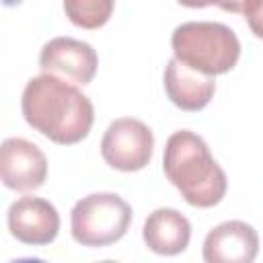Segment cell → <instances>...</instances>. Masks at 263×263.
<instances>
[{"instance_id": "obj_1", "label": "cell", "mask_w": 263, "mask_h": 263, "mask_svg": "<svg viewBox=\"0 0 263 263\" xmlns=\"http://www.w3.org/2000/svg\"><path fill=\"white\" fill-rule=\"evenodd\" d=\"M21 109L33 129L64 146L84 140L95 121L90 99L64 78L45 72L27 82Z\"/></svg>"}, {"instance_id": "obj_2", "label": "cell", "mask_w": 263, "mask_h": 263, "mask_svg": "<svg viewBox=\"0 0 263 263\" xmlns=\"http://www.w3.org/2000/svg\"><path fill=\"white\" fill-rule=\"evenodd\" d=\"M162 168L189 205L212 208L226 195L224 171L210 154L203 138L189 129H179L166 140Z\"/></svg>"}, {"instance_id": "obj_3", "label": "cell", "mask_w": 263, "mask_h": 263, "mask_svg": "<svg viewBox=\"0 0 263 263\" xmlns=\"http://www.w3.org/2000/svg\"><path fill=\"white\" fill-rule=\"evenodd\" d=\"M173 53L179 62L208 76L226 74L240 58L236 33L212 21H189L179 25L171 37Z\"/></svg>"}, {"instance_id": "obj_4", "label": "cell", "mask_w": 263, "mask_h": 263, "mask_svg": "<svg viewBox=\"0 0 263 263\" xmlns=\"http://www.w3.org/2000/svg\"><path fill=\"white\" fill-rule=\"evenodd\" d=\"M132 208L117 193H90L76 201L70 216L72 238L82 247H107L129 228Z\"/></svg>"}, {"instance_id": "obj_5", "label": "cell", "mask_w": 263, "mask_h": 263, "mask_svg": "<svg viewBox=\"0 0 263 263\" xmlns=\"http://www.w3.org/2000/svg\"><path fill=\"white\" fill-rule=\"evenodd\" d=\"M152 148L154 138L150 127L134 117L111 121L101 140V154L105 162L123 173L144 168L152 158Z\"/></svg>"}, {"instance_id": "obj_6", "label": "cell", "mask_w": 263, "mask_h": 263, "mask_svg": "<svg viewBox=\"0 0 263 263\" xmlns=\"http://www.w3.org/2000/svg\"><path fill=\"white\" fill-rule=\"evenodd\" d=\"M2 183L14 191H35L47 177V158L25 138H6L0 148Z\"/></svg>"}, {"instance_id": "obj_7", "label": "cell", "mask_w": 263, "mask_h": 263, "mask_svg": "<svg viewBox=\"0 0 263 263\" xmlns=\"http://www.w3.org/2000/svg\"><path fill=\"white\" fill-rule=\"evenodd\" d=\"M8 230L10 234L33 247H43L55 240L60 230V214L43 197L25 195L8 208Z\"/></svg>"}, {"instance_id": "obj_8", "label": "cell", "mask_w": 263, "mask_h": 263, "mask_svg": "<svg viewBox=\"0 0 263 263\" xmlns=\"http://www.w3.org/2000/svg\"><path fill=\"white\" fill-rule=\"evenodd\" d=\"M99 58L92 45L74 37H55L39 53V68L76 84H88L97 72Z\"/></svg>"}, {"instance_id": "obj_9", "label": "cell", "mask_w": 263, "mask_h": 263, "mask_svg": "<svg viewBox=\"0 0 263 263\" xmlns=\"http://www.w3.org/2000/svg\"><path fill=\"white\" fill-rule=\"evenodd\" d=\"M257 253V230L242 220H228L214 226L203 240V261L208 263H251Z\"/></svg>"}, {"instance_id": "obj_10", "label": "cell", "mask_w": 263, "mask_h": 263, "mask_svg": "<svg viewBox=\"0 0 263 263\" xmlns=\"http://www.w3.org/2000/svg\"><path fill=\"white\" fill-rule=\"evenodd\" d=\"M164 90L175 107L183 111H199L212 101L216 82L214 76L197 72L173 58L164 68Z\"/></svg>"}, {"instance_id": "obj_11", "label": "cell", "mask_w": 263, "mask_h": 263, "mask_svg": "<svg viewBox=\"0 0 263 263\" xmlns=\"http://www.w3.org/2000/svg\"><path fill=\"white\" fill-rule=\"evenodd\" d=\"M191 240V224L189 220L173 210L158 208L148 214L144 222V242L156 255H179L187 249Z\"/></svg>"}, {"instance_id": "obj_12", "label": "cell", "mask_w": 263, "mask_h": 263, "mask_svg": "<svg viewBox=\"0 0 263 263\" xmlns=\"http://www.w3.org/2000/svg\"><path fill=\"white\" fill-rule=\"evenodd\" d=\"M115 0H64L66 16L82 29H99L113 14Z\"/></svg>"}, {"instance_id": "obj_13", "label": "cell", "mask_w": 263, "mask_h": 263, "mask_svg": "<svg viewBox=\"0 0 263 263\" xmlns=\"http://www.w3.org/2000/svg\"><path fill=\"white\" fill-rule=\"evenodd\" d=\"M222 10H226V12H238V14H249L257 4H259V0H218L216 2Z\"/></svg>"}, {"instance_id": "obj_14", "label": "cell", "mask_w": 263, "mask_h": 263, "mask_svg": "<svg viewBox=\"0 0 263 263\" xmlns=\"http://www.w3.org/2000/svg\"><path fill=\"white\" fill-rule=\"evenodd\" d=\"M245 18H247L249 29L253 31V35L259 37V39H263V0H259V4Z\"/></svg>"}, {"instance_id": "obj_15", "label": "cell", "mask_w": 263, "mask_h": 263, "mask_svg": "<svg viewBox=\"0 0 263 263\" xmlns=\"http://www.w3.org/2000/svg\"><path fill=\"white\" fill-rule=\"evenodd\" d=\"M218 0H179V4L183 6H189V8H203V6H210V4H216Z\"/></svg>"}]
</instances>
